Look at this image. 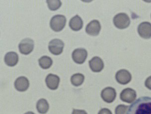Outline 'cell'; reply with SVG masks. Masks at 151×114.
<instances>
[{"label": "cell", "instance_id": "d6986e66", "mask_svg": "<svg viewBox=\"0 0 151 114\" xmlns=\"http://www.w3.org/2000/svg\"><path fill=\"white\" fill-rule=\"evenodd\" d=\"M84 75L80 73L74 74L71 77V83L73 85L75 86H79L82 85L84 81Z\"/></svg>", "mask_w": 151, "mask_h": 114}, {"label": "cell", "instance_id": "e0dca14e", "mask_svg": "<svg viewBox=\"0 0 151 114\" xmlns=\"http://www.w3.org/2000/svg\"><path fill=\"white\" fill-rule=\"evenodd\" d=\"M49 104L45 99H41L36 104V109L40 114H46L49 110Z\"/></svg>", "mask_w": 151, "mask_h": 114}, {"label": "cell", "instance_id": "2e32d148", "mask_svg": "<svg viewBox=\"0 0 151 114\" xmlns=\"http://www.w3.org/2000/svg\"><path fill=\"white\" fill-rule=\"evenodd\" d=\"M69 27L74 31H79L83 27V22L80 16L76 15L70 19Z\"/></svg>", "mask_w": 151, "mask_h": 114}, {"label": "cell", "instance_id": "5bb4252c", "mask_svg": "<svg viewBox=\"0 0 151 114\" xmlns=\"http://www.w3.org/2000/svg\"><path fill=\"white\" fill-rule=\"evenodd\" d=\"M29 86V82L28 79L24 77H20L14 82V87L20 92H24L28 89Z\"/></svg>", "mask_w": 151, "mask_h": 114}, {"label": "cell", "instance_id": "7c38bea8", "mask_svg": "<svg viewBox=\"0 0 151 114\" xmlns=\"http://www.w3.org/2000/svg\"><path fill=\"white\" fill-rule=\"evenodd\" d=\"M89 66L93 72H99L104 68V63L101 58L94 57L89 61Z\"/></svg>", "mask_w": 151, "mask_h": 114}, {"label": "cell", "instance_id": "603a6c76", "mask_svg": "<svg viewBox=\"0 0 151 114\" xmlns=\"http://www.w3.org/2000/svg\"><path fill=\"white\" fill-rule=\"evenodd\" d=\"M98 114H112L110 110L107 108H103L99 111Z\"/></svg>", "mask_w": 151, "mask_h": 114}, {"label": "cell", "instance_id": "8fae6325", "mask_svg": "<svg viewBox=\"0 0 151 114\" xmlns=\"http://www.w3.org/2000/svg\"><path fill=\"white\" fill-rule=\"evenodd\" d=\"M101 25L99 21L93 20L91 21L86 27V32L88 35L91 36H96L101 31Z\"/></svg>", "mask_w": 151, "mask_h": 114}, {"label": "cell", "instance_id": "8992f818", "mask_svg": "<svg viewBox=\"0 0 151 114\" xmlns=\"http://www.w3.org/2000/svg\"><path fill=\"white\" fill-rule=\"evenodd\" d=\"M137 94L135 90L130 88H127L122 91L120 98L122 101L126 103H132L135 100Z\"/></svg>", "mask_w": 151, "mask_h": 114}, {"label": "cell", "instance_id": "6da1fadb", "mask_svg": "<svg viewBox=\"0 0 151 114\" xmlns=\"http://www.w3.org/2000/svg\"><path fill=\"white\" fill-rule=\"evenodd\" d=\"M127 114H151V97H140L129 106Z\"/></svg>", "mask_w": 151, "mask_h": 114}, {"label": "cell", "instance_id": "7402d4cb", "mask_svg": "<svg viewBox=\"0 0 151 114\" xmlns=\"http://www.w3.org/2000/svg\"><path fill=\"white\" fill-rule=\"evenodd\" d=\"M145 85L147 88L151 90V76L147 78L145 82Z\"/></svg>", "mask_w": 151, "mask_h": 114}, {"label": "cell", "instance_id": "30bf717a", "mask_svg": "<svg viewBox=\"0 0 151 114\" xmlns=\"http://www.w3.org/2000/svg\"><path fill=\"white\" fill-rule=\"evenodd\" d=\"M139 34L141 37L145 39H149L151 37V24L149 22H142L138 27Z\"/></svg>", "mask_w": 151, "mask_h": 114}, {"label": "cell", "instance_id": "ffe728a7", "mask_svg": "<svg viewBox=\"0 0 151 114\" xmlns=\"http://www.w3.org/2000/svg\"><path fill=\"white\" fill-rule=\"evenodd\" d=\"M48 6L51 11H56L61 6L62 2L60 0H48L46 1Z\"/></svg>", "mask_w": 151, "mask_h": 114}, {"label": "cell", "instance_id": "5b68a950", "mask_svg": "<svg viewBox=\"0 0 151 114\" xmlns=\"http://www.w3.org/2000/svg\"><path fill=\"white\" fill-rule=\"evenodd\" d=\"M64 43L63 41L59 39H53L50 41L48 49L51 53L55 55H59L63 52Z\"/></svg>", "mask_w": 151, "mask_h": 114}, {"label": "cell", "instance_id": "7a4b0ae2", "mask_svg": "<svg viewBox=\"0 0 151 114\" xmlns=\"http://www.w3.org/2000/svg\"><path fill=\"white\" fill-rule=\"evenodd\" d=\"M66 24V17L61 14H57L51 19L50 26L53 31L59 32L64 28Z\"/></svg>", "mask_w": 151, "mask_h": 114}, {"label": "cell", "instance_id": "9c48e42d", "mask_svg": "<svg viewBox=\"0 0 151 114\" xmlns=\"http://www.w3.org/2000/svg\"><path fill=\"white\" fill-rule=\"evenodd\" d=\"M101 97L104 101L108 103L113 102L116 97V92L114 88L107 87L102 90Z\"/></svg>", "mask_w": 151, "mask_h": 114}, {"label": "cell", "instance_id": "277c9868", "mask_svg": "<svg viewBox=\"0 0 151 114\" xmlns=\"http://www.w3.org/2000/svg\"><path fill=\"white\" fill-rule=\"evenodd\" d=\"M35 43L30 38H25L21 41L19 45V52L24 55H28L33 51Z\"/></svg>", "mask_w": 151, "mask_h": 114}, {"label": "cell", "instance_id": "d4e9b609", "mask_svg": "<svg viewBox=\"0 0 151 114\" xmlns=\"http://www.w3.org/2000/svg\"><path fill=\"white\" fill-rule=\"evenodd\" d=\"M24 114H35L34 113L32 112H28Z\"/></svg>", "mask_w": 151, "mask_h": 114}, {"label": "cell", "instance_id": "cb8c5ba5", "mask_svg": "<svg viewBox=\"0 0 151 114\" xmlns=\"http://www.w3.org/2000/svg\"><path fill=\"white\" fill-rule=\"evenodd\" d=\"M72 114H88L84 110H81L74 109Z\"/></svg>", "mask_w": 151, "mask_h": 114}, {"label": "cell", "instance_id": "ac0fdd59", "mask_svg": "<svg viewBox=\"0 0 151 114\" xmlns=\"http://www.w3.org/2000/svg\"><path fill=\"white\" fill-rule=\"evenodd\" d=\"M38 62L40 67L43 69H49L53 64L52 59L47 56H44L40 58Z\"/></svg>", "mask_w": 151, "mask_h": 114}, {"label": "cell", "instance_id": "52a82bcc", "mask_svg": "<svg viewBox=\"0 0 151 114\" xmlns=\"http://www.w3.org/2000/svg\"><path fill=\"white\" fill-rule=\"evenodd\" d=\"M116 81L121 85H125L130 82L132 75L130 72L125 69L118 70L115 75Z\"/></svg>", "mask_w": 151, "mask_h": 114}, {"label": "cell", "instance_id": "ba28073f", "mask_svg": "<svg viewBox=\"0 0 151 114\" xmlns=\"http://www.w3.org/2000/svg\"><path fill=\"white\" fill-rule=\"evenodd\" d=\"M87 56H88V52L85 49H76L73 52V60L75 63L78 64H83L86 60Z\"/></svg>", "mask_w": 151, "mask_h": 114}, {"label": "cell", "instance_id": "44dd1931", "mask_svg": "<svg viewBox=\"0 0 151 114\" xmlns=\"http://www.w3.org/2000/svg\"><path fill=\"white\" fill-rule=\"evenodd\" d=\"M128 108V106L126 105H118L115 108V114H127V113Z\"/></svg>", "mask_w": 151, "mask_h": 114}, {"label": "cell", "instance_id": "4fadbf2b", "mask_svg": "<svg viewBox=\"0 0 151 114\" xmlns=\"http://www.w3.org/2000/svg\"><path fill=\"white\" fill-rule=\"evenodd\" d=\"M47 87L51 90H56L58 87L60 78L58 75L50 74L48 75L45 79Z\"/></svg>", "mask_w": 151, "mask_h": 114}, {"label": "cell", "instance_id": "3957f363", "mask_svg": "<svg viewBox=\"0 0 151 114\" xmlns=\"http://www.w3.org/2000/svg\"><path fill=\"white\" fill-rule=\"evenodd\" d=\"M113 23L117 28L122 29L129 27L130 20L127 14L125 13H119L115 15L113 18Z\"/></svg>", "mask_w": 151, "mask_h": 114}, {"label": "cell", "instance_id": "9a60e30c", "mask_svg": "<svg viewBox=\"0 0 151 114\" xmlns=\"http://www.w3.org/2000/svg\"><path fill=\"white\" fill-rule=\"evenodd\" d=\"M5 62L9 67H14L19 62V56L14 52H9L6 54L4 58Z\"/></svg>", "mask_w": 151, "mask_h": 114}]
</instances>
